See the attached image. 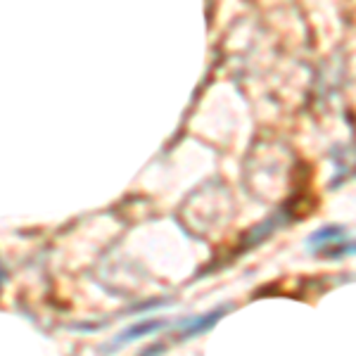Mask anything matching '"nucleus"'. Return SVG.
I'll list each match as a JSON object with an SVG mask.
<instances>
[{"instance_id": "obj_2", "label": "nucleus", "mask_w": 356, "mask_h": 356, "mask_svg": "<svg viewBox=\"0 0 356 356\" xmlns=\"http://www.w3.org/2000/svg\"><path fill=\"white\" fill-rule=\"evenodd\" d=\"M159 328H166V321H162V318L140 321V323H136V325H131V328H126L122 335H119L117 340H114L112 347H122V344H126V342H136V340H140V337L157 332Z\"/></svg>"}, {"instance_id": "obj_3", "label": "nucleus", "mask_w": 356, "mask_h": 356, "mask_svg": "<svg viewBox=\"0 0 356 356\" xmlns=\"http://www.w3.org/2000/svg\"><path fill=\"white\" fill-rule=\"evenodd\" d=\"M344 228L340 226H328V228H321V231H316L312 238H309V250H318V252H323V250H332V247H337L340 243H344Z\"/></svg>"}, {"instance_id": "obj_1", "label": "nucleus", "mask_w": 356, "mask_h": 356, "mask_svg": "<svg viewBox=\"0 0 356 356\" xmlns=\"http://www.w3.org/2000/svg\"><path fill=\"white\" fill-rule=\"evenodd\" d=\"M228 312H231V304L214 309V312H209L204 316H197V318L183 321V323H181V337L186 340V337H197V335H202V332H209L221 321V316H226Z\"/></svg>"}, {"instance_id": "obj_4", "label": "nucleus", "mask_w": 356, "mask_h": 356, "mask_svg": "<svg viewBox=\"0 0 356 356\" xmlns=\"http://www.w3.org/2000/svg\"><path fill=\"white\" fill-rule=\"evenodd\" d=\"M330 254H356V240H344V243H340L337 247H332Z\"/></svg>"}]
</instances>
